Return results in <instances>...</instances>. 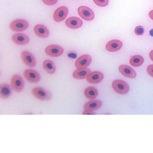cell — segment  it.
I'll use <instances>...</instances> for the list:
<instances>
[{"label": "cell", "mask_w": 153, "mask_h": 153, "mask_svg": "<svg viewBox=\"0 0 153 153\" xmlns=\"http://www.w3.org/2000/svg\"><path fill=\"white\" fill-rule=\"evenodd\" d=\"M90 72V69L88 68H78L73 72L72 76L75 79H82L86 77Z\"/></svg>", "instance_id": "obj_18"}, {"label": "cell", "mask_w": 153, "mask_h": 153, "mask_svg": "<svg viewBox=\"0 0 153 153\" xmlns=\"http://www.w3.org/2000/svg\"><path fill=\"white\" fill-rule=\"evenodd\" d=\"M112 87L116 92L120 94H126L129 90V87L127 83L121 80H114L112 82Z\"/></svg>", "instance_id": "obj_2"}, {"label": "cell", "mask_w": 153, "mask_h": 153, "mask_svg": "<svg viewBox=\"0 0 153 153\" xmlns=\"http://www.w3.org/2000/svg\"><path fill=\"white\" fill-rule=\"evenodd\" d=\"M123 46L122 42L119 40L114 39L108 42L106 44V49L110 52H115L119 50Z\"/></svg>", "instance_id": "obj_16"}, {"label": "cell", "mask_w": 153, "mask_h": 153, "mask_svg": "<svg viewBox=\"0 0 153 153\" xmlns=\"http://www.w3.org/2000/svg\"><path fill=\"white\" fill-rule=\"evenodd\" d=\"M21 57L24 63L28 67L33 68L35 66V58L29 52L26 51H23L21 53Z\"/></svg>", "instance_id": "obj_7"}, {"label": "cell", "mask_w": 153, "mask_h": 153, "mask_svg": "<svg viewBox=\"0 0 153 153\" xmlns=\"http://www.w3.org/2000/svg\"><path fill=\"white\" fill-rule=\"evenodd\" d=\"M31 93L37 99L42 101H48L52 98V95L48 91L40 87H35L32 88Z\"/></svg>", "instance_id": "obj_1"}, {"label": "cell", "mask_w": 153, "mask_h": 153, "mask_svg": "<svg viewBox=\"0 0 153 153\" xmlns=\"http://www.w3.org/2000/svg\"><path fill=\"white\" fill-rule=\"evenodd\" d=\"M29 26V24L26 20L18 19L12 21L10 24V28L15 32H21L26 30Z\"/></svg>", "instance_id": "obj_3"}, {"label": "cell", "mask_w": 153, "mask_h": 153, "mask_svg": "<svg viewBox=\"0 0 153 153\" xmlns=\"http://www.w3.org/2000/svg\"><path fill=\"white\" fill-rule=\"evenodd\" d=\"M45 4L48 5H53L56 4L58 0H42Z\"/></svg>", "instance_id": "obj_25"}, {"label": "cell", "mask_w": 153, "mask_h": 153, "mask_svg": "<svg viewBox=\"0 0 153 153\" xmlns=\"http://www.w3.org/2000/svg\"><path fill=\"white\" fill-rule=\"evenodd\" d=\"M34 33L37 36L42 38L48 37L49 35L48 29L45 25L42 24H37L34 27Z\"/></svg>", "instance_id": "obj_14"}, {"label": "cell", "mask_w": 153, "mask_h": 153, "mask_svg": "<svg viewBox=\"0 0 153 153\" xmlns=\"http://www.w3.org/2000/svg\"><path fill=\"white\" fill-rule=\"evenodd\" d=\"M68 13V9L65 6L60 7L57 8L54 12L53 19L54 21L59 22L64 20L67 17Z\"/></svg>", "instance_id": "obj_9"}, {"label": "cell", "mask_w": 153, "mask_h": 153, "mask_svg": "<svg viewBox=\"0 0 153 153\" xmlns=\"http://www.w3.org/2000/svg\"><path fill=\"white\" fill-rule=\"evenodd\" d=\"M42 66L45 71L49 74H53L55 71V65L53 62L50 60H44L42 63Z\"/></svg>", "instance_id": "obj_20"}, {"label": "cell", "mask_w": 153, "mask_h": 153, "mask_svg": "<svg viewBox=\"0 0 153 153\" xmlns=\"http://www.w3.org/2000/svg\"><path fill=\"white\" fill-rule=\"evenodd\" d=\"M98 91L94 87H89L84 91V94L88 99L93 100L95 99L98 95Z\"/></svg>", "instance_id": "obj_21"}, {"label": "cell", "mask_w": 153, "mask_h": 153, "mask_svg": "<svg viewBox=\"0 0 153 153\" xmlns=\"http://www.w3.org/2000/svg\"><path fill=\"white\" fill-rule=\"evenodd\" d=\"M83 24L82 20L77 17L73 16L68 18L65 21V24L68 27L75 29L80 27Z\"/></svg>", "instance_id": "obj_15"}, {"label": "cell", "mask_w": 153, "mask_h": 153, "mask_svg": "<svg viewBox=\"0 0 153 153\" xmlns=\"http://www.w3.org/2000/svg\"><path fill=\"white\" fill-rule=\"evenodd\" d=\"M92 59L89 55H83L79 57L76 60L75 65L78 68H85L91 63Z\"/></svg>", "instance_id": "obj_10"}, {"label": "cell", "mask_w": 153, "mask_h": 153, "mask_svg": "<svg viewBox=\"0 0 153 153\" xmlns=\"http://www.w3.org/2000/svg\"><path fill=\"white\" fill-rule=\"evenodd\" d=\"M23 75L25 79L28 81L36 83L39 82L40 76L36 71L32 69H26L23 72Z\"/></svg>", "instance_id": "obj_6"}, {"label": "cell", "mask_w": 153, "mask_h": 153, "mask_svg": "<svg viewBox=\"0 0 153 153\" xmlns=\"http://www.w3.org/2000/svg\"><path fill=\"white\" fill-rule=\"evenodd\" d=\"M94 3L97 5L104 7L108 4V0H93Z\"/></svg>", "instance_id": "obj_23"}, {"label": "cell", "mask_w": 153, "mask_h": 153, "mask_svg": "<svg viewBox=\"0 0 153 153\" xmlns=\"http://www.w3.org/2000/svg\"><path fill=\"white\" fill-rule=\"evenodd\" d=\"M118 69L121 74L125 77L130 78H134L136 77L135 71L129 66L121 65L119 66Z\"/></svg>", "instance_id": "obj_13"}, {"label": "cell", "mask_w": 153, "mask_h": 153, "mask_svg": "<svg viewBox=\"0 0 153 153\" xmlns=\"http://www.w3.org/2000/svg\"><path fill=\"white\" fill-rule=\"evenodd\" d=\"M150 17L153 20V10L150 11L149 13Z\"/></svg>", "instance_id": "obj_29"}, {"label": "cell", "mask_w": 153, "mask_h": 153, "mask_svg": "<svg viewBox=\"0 0 153 153\" xmlns=\"http://www.w3.org/2000/svg\"><path fill=\"white\" fill-rule=\"evenodd\" d=\"M12 41L15 44L24 45L27 44L29 41V38L26 35L21 33L14 34L11 37Z\"/></svg>", "instance_id": "obj_11"}, {"label": "cell", "mask_w": 153, "mask_h": 153, "mask_svg": "<svg viewBox=\"0 0 153 153\" xmlns=\"http://www.w3.org/2000/svg\"><path fill=\"white\" fill-rule=\"evenodd\" d=\"M149 55L150 58L153 61V50L150 52Z\"/></svg>", "instance_id": "obj_28"}, {"label": "cell", "mask_w": 153, "mask_h": 153, "mask_svg": "<svg viewBox=\"0 0 153 153\" xmlns=\"http://www.w3.org/2000/svg\"><path fill=\"white\" fill-rule=\"evenodd\" d=\"M147 71L149 74L153 77V64L149 65L147 67Z\"/></svg>", "instance_id": "obj_26"}, {"label": "cell", "mask_w": 153, "mask_h": 153, "mask_svg": "<svg viewBox=\"0 0 153 153\" xmlns=\"http://www.w3.org/2000/svg\"><path fill=\"white\" fill-rule=\"evenodd\" d=\"M144 59L141 56L136 55L133 56L130 59L129 62L131 65L134 67L141 65L144 62Z\"/></svg>", "instance_id": "obj_22"}, {"label": "cell", "mask_w": 153, "mask_h": 153, "mask_svg": "<svg viewBox=\"0 0 153 153\" xmlns=\"http://www.w3.org/2000/svg\"><path fill=\"white\" fill-rule=\"evenodd\" d=\"M78 12L79 16L85 20L91 21L94 18V15L93 12L88 7L80 6L78 9Z\"/></svg>", "instance_id": "obj_8"}, {"label": "cell", "mask_w": 153, "mask_h": 153, "mask_svg": "<svg viewBox=\"0 0 153 153\" xmlns=\"http://www.w3.org/2000/svg\"><path fill=\"white\" fill-rule=\"evenodd\" d=\"M102 105V102L100 100H91L86 103L83 108L85 111H91L99 109Z\"/></svg>", "instance_id": "obj_17"}, {"label": "cell", "mask_w": 153, "mask_h": 153, "mask_svg": "<svg viewBox=\"0 0 153 153\" xmlns=\"http://www.w3.org/2000/svg\"><path fill=\"white\" fill-rule=\"evenodd\" d=\"M144 32V28L141 26H137L134 29V33L137 35H143Z\"/></svg>", "instance_id": "obj_24"}, {"label": "cell", "mask_w": 153, "mask_h": 153, "mask_svg": "<svg viewBox=\"0 0 153 153\" xmlns=\"http://www.w3.org/2000/svg\"><path fill=\"white\" fill-rule=\"evenodd\" d=\"M12 90L10 86L6 84L0 85V97L2 99L8 98L12 94Z\"/></svg>", "instance_id": "obj_19"}, {"label": "cell", "mask_w": 153, "mask_h": 153, "mask_svg": "<svg viewBox=\"0 0 153 153\" xmlns=\"http://www.w3.org/2000/svg\"><path fill=\"white\" fill-rule=\"evenodd\" d=\"M104 77L103 74L98 71L90 72L86 77L87 81L92 84H97L101 82Z\"/></svg>", "instance_id": "obj_12"}, {"label": "cell", "mask_w": 153, "mask_h": 153, "mask_svg": "<svg viewBox=\"0 0 153 153\" xmlns=\"http://www.w3.org/2000/svg\"><path fill=\"white\" fill-rule=\"evenodd\" d=\"M94 114V113L91 112V111H86L83 112L82 114Z\"/></svg>", "instance_id": "obj_27"}, {"label": "cell", "mask_w": 153, "mask_h": 153, "mask_svg": "<svg viewBox=\"0 0 153 153\" xmlns=\"http://www.w3.org/2000/svg\"><path fill=\"white\" fill-rule=\"evenodd\" d=\"M45 52L48 56L53 57H58L62 55L64 52L63 48L57 45H51L45 49Z\"/></svg>", "instance_id": "obj_5"}, {"label": "cell", "mask_w": 153, "mask_h": 153, "mask_svg": "<svg viewBox=\"0 0 153 153\" xmlns=\"http://www.w3.org/2000/svg\"><path fill=\"white\" fill-rule=\"evenodd\" d=\"M10 85L13 90L16 92H20L24 87L23 79L19 75L15 74L11 78Z\"/></svg>", "instance_id": "obj_4"}]
</instances>
